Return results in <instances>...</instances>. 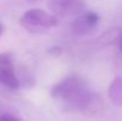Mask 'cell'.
Here are the masks:
<instances>
[{
	"instance_id": "1",
	"label": "cell",
	"mask_w": 122,
	"mask_h": 121,
	"mask_svg": "<svg viewBox=\"0 0 122 121\" xmlns=\"http://www.w3.org/2000/svg\"><path fill=\"white\" fill-rule=\"evenodd\" d=\"M51 96L72 112H94L101 103L100 97L89 88L85 80L77 75L56 83L51 88Z\"/></svg>"
},
{
	"instance_id": "2",
	"label": "cell",
	"mask_w": 122,
	"mask_h": 121,
	"mask_svg": "<svg viewBox=\"0 0 122 121\" xmlns=\"http://www.w3.org/2000/svg\"><path fill=\"white\" fill-rule=\"evenodd\" d=\"M19 23L30 32H41L57 26L58 18L53 13L50 14L39 8H31L20 17Z\"/></svg>"
},
{
	"instance_id": "3",
	"label": "cell",
	"mask_w": 122,
	"mask_h": 121,
	"mask_svg": "<svg viewBox=\"0 0 122 121\" xmlns=\"http://www.w3.org/2000/svg\"><path fill=\"white\" fill-rule=\"evenodd\" d=\"M0 84L10 90H17L21 87V81L15 73L12 53H0Z\"/></svg>"
},
{
	"instance_id": "4",
	"label": "cell",
	"mask_w": 122,
	"mask_h": 121,
	"mask_svg": "<svg viewBox=\"0 0 122 121\" xmlns=\"http://www.w3.org/2000/svg\"><path fill=\"white\" fill-rule=\"evenodd\" d=\"M47 7L57 17H76L84 11L85 0H49Z\"/></svg>"
},
{
	"instance_id": "5",
	"label": "cell",
	"mask_w": 122,
	"mask_h": 121,
	"mask_svg": "<svg viewBox=\"0 0 122 121\" xmlns=\"http://www.w3.org/2000/svg\"><path fill=\"white\" fill-rule=\"evenodd\" d=\"M100 16L96 12L88 11L82 12L76 16L75 20L71 24V31L76 36H86L94 32L100 25Z\"/></svg>"
},
{
	"instance_id": "6",
	"label": "cell",
	"mask_w": 122,
	"mask_h": 121,
	"mask_svg": "<svg viewBox=\"0 0 122 121\" xmlns=\"http://www.w3.org/2000/svg\"><path fill=\"white\" fill-rule=\"evenodd\" d=\"M108 96L110 102L116 106V107H122V77L116 76L113 82L109 85L108 89Z\"/></svg>"
},
{
	"instance_id": "7",
	"label": "cell",
	"mask_w": 122,
	"mask_h": 121,
	"mask_svg": "<svg viewBox=\"0 0 122 121\" xmlns=\"http://www.w3.org/2000/svg\"><path fill=\"white\" fill-rule=\"evenodd\" d=\"M0 120H20V118L13 115V114H8V113H4V114H0Z\"/></svg>"
},
{
	"instance_id": "8",
	"label": "cell",
	"mask_w": 122,
	"mask_h": 121,
	"mask_svg": "<svg viewBox=\"0 0 122 121\" xmlns=\"http://www.w3.org/2000/svg\"><path fill=\"white\" fill-rule=\"evenodd\" d=\"M119 49H120V51H121V53H122V33H121V36H120V39H119Z\"/></svg>"
},
{
	"instance_id": "9",
	"label": "cell",
	"mask_w": 122,
	"mask_h": 121,
	"mask_svg": "<svg viewBox=\"0 0 122 121\" xmlns=\"http://www.w3.org/2000/svg\"><path fill=\"white\" fill-rule=\"evenodd\" d=\"M2 32H4V25L0 23V36L2 35Z\"/></svg>"
},
{
	"instance_id": "10",
	"label": "cell",
	"mask_w": 122,
	"mask_h": 121,
	"mask_svg": "<svg viewBox=\"0 0 122 121\" xmlns=\"http://www.w3.org/2000/svg\"><path fill=\"white\" fill-rule=\"evenodd\" d=\"M30 2H36V1H39V0H29Z\"/></svg>"
}]
</instances>
